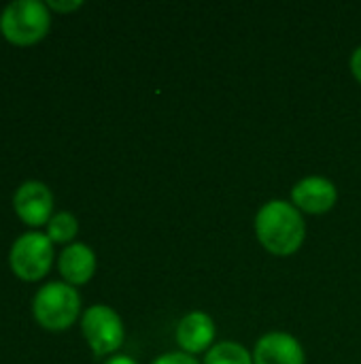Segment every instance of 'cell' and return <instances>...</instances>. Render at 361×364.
<instances>
[{
	"mask_svg": "<svg viewBox=\"0 0 361 364\" xmlns=\"http://www.w3.org/2000/svg\"><path fill=\"white\" fill-rule=\"evenodd\" d=\"M255 235L270 254L291 256L306 239V224L291 203L268 200L255 215Z\"/></svg>",
	"mask_w": 361,
	"mask_h": 364,
	"instance_id": "6da1fadb",
	"label": "cell"
},
{
	"mask_svg": "<svg viewBox=\"0 0 361 364\" xmlns=\"http://www.w3.org/2000/svg\"><path fill=\"white\" fill-rule=\"evenodd\" d=\"M32 316L36 324L51 333L68 331L81 314V294L66 282H47L32 299Z\"/></svg>",
	"mask_w": 361,
	"mask_h": 364,
	"instance_id": "7a4b0ae2",
	"label": "cell"
},
{
	"mask_svg": "<svg viewBox=\"0 0 361 364\" xmlns=\"http://www.w3.org/2000/svg\"><path fill=\"white\" fill-rule=\"evenodd\" d=\"M51 28V11L40 0H15L0 11V34L15 47L40 43Z\"/></svg>",
	"mask_w": 361,
	"mask_h": 364,
	"instance_id": "3957f363",
	"label": "cell"
},
{
	"mask_svg": "<svg viewBox=\"0 0 361 364\" xmlns=\"http://www.w3.org/2000/svg\"><path fill=\"white\" fill-rule=\"evenodd\" d=\"M53 243L40 230H28L19 235L9 250V267L13 275L26 284L45 279L53 267Z\"/></svg>",
	"mask_w": 361,
	"mask_h": 364,
	"instance_id": "277c9868",
	"label": "cell"
},
{
	"mask_svg": "<svg viewBox=\"0 0 361 364\" xmlns=\"http://www.w3.org/2000/svg\"><path fill=\"white\" fill-rule=\"evenodd\" d=\"M81 333L96 358L113 356L126 339L119 314L109 305H91L81 316Z\"/></svg>",
	"mask_w": 361,
	"mask_h": 364,
	"instance_id": "5b68a950",
	"label": "cell"
},
{
	"mask_svg": "<svg viewBox=\"0 0 361 364\" xmlns=\"http://www.w3.org/2000/svg\"><path fill=\"white\" fill-rule=\"evenodd\" d=\"M13 211L28 228L47 226L53 218V192L45 181L28 179L13 194Z\"/></svg>",
	"mask_w": 361,
	"mask_h": 364,
	"instance_id": "8992f818",
	"label": "cell"
},
{
	"mask_svg": "<svg viewBox=\"0 0 361 364\" xmlns=\"http://www.w3.org/2000/svg\"><path fill=\"white\" fill-rule=\"evenodd\" d=\"M338 200V190L336 186L319 175L304 177L291 188V203L298 211L311 213V215H321L328 213Z\"/></svg>",
	"mask_w": 361,
	"mask_h": 364,
	"instance_id": "52a82bcc",
	"label": "cell"
},
{
	"mask_svg": "<svg viewBox=\"0 0 361 364\" xmlns=\"http://www.w3.org/2000/svg\"><path fill=\"white\" fill-rule=\"evenodd\" d=\"M215 335H217V328H215V322L209 314L204 311H191L187 314L179 326H177V343L179 348L194 356V354H202V352H209L213 348V341H215Z\"/></svg>",
	"mask_w": 361,
	"mask_h": 364,
	"instance_id": "ba28073f",
	"label": "cell"
},
{
	"mask_svg": "<svg viewBox=\"0 0 361 364\" xmlns=\"http://www.w3.org/2000/svg\"><path fill=\"white\" fill-rule=\"evenodd\" d=\"M304 348L289 333H268L253 350V364H304Z\"/></svg>",
	"mask_w": 361,
	"mask_h": 364,
	"instance_id": "9c48e42d",
	"label": "cell"
},
{
	"mask_svg": "<svg viewBox=\"0 0 361 364\" xmlns=\"http://www.w3.org/2000/svg\"><path fill=\"white\" fill-rule=\"evenodd\" d=\"M98 260H96V252L85 245V243H70L62 250V254L57 256V271L62 275V282L70 284V286H85L94 273H96Z\"/></svg>",
	"mask_w": 361,
	"mask_h": 364,
	"instance_id": "30bf717a",
	"label": "cell"
},
{
	"mask_svg": "<svg viewBox=\"0 0 361 364\" xmlns=\"http://www.w3.org/2000/svg\"><path fill=\"white\" fill-rule=\"evenodd\" d=\"M45 235L53 245H70L79 235V220L70 211H57L45 226Z\"/></svg>",
	"mask_w": 361,
	"mask_h": 364,
	"instance_id": "8fae6325",
	"label": "cell"
},
{
	"mask_svg": "<svg viewBox=\"0 0 361 364\" xmlns=\"http://www.w3.org/2000/svg\"><path fill=\"white\" fill-rule=\"evenodd\" d=\"M204 364H253V354L236 341H221L206 352Z\"/></svg>",
	"mask_w": 361,
	"mask_h": 364,
	"instance_id": "7c38bea8",
	"label": "cell"
},
{
	"mask_svg": "<svg viewBox=\"0 0 361 364\" xmlns=\"http://www.w3.org/2000/svg\"><path fill=\"white\" fill-rule=\"evenodd\" d=\"M153 364H200L194 356L185 354V352H168V354H162L160 358H155Z\"/></svg>",
	"mask_w": 361,
	"mask_h": 364,
	"instance_id": "4fadbf2b",
	"label": "cell"
},
{
	"mask_svg": "<svg viewBox=\"0 0 361 364\" xmlns=\"http://www.w3.org/2000/svg\"><path fill=\"white\" fill-rule=\"evenodd\" d=\"M45 4H47L49 11H55V13H62V15L72 13V11H79L83 6L81 0H62V2L60 0H47Z\"/></svg>",
	"mask_w": 361,
	"mask_h": 364,
	"instance_id": "5bb4252c",
	"label": "cell"
},
{
	"mask_svg": "<svg viewBox=\"0 0 361 364\" xmlns=\"http://www.w3.org/2000/svg\"><path fill=\"white\" fill-rule=\"evenodd\" d=\"M351 73H353V77L361 83V45L353 51V55H351Z\"/></svg>",
	"mask_w": 361,
	"mask_h": 364,
	"instance_id": "9a60e30c",
	"label": "cell"
},
{
	"mask_svg": "<svg viewBox=\"0 0 361 364\" xmlns=\"http://www.w3.org/2000/svg\"><path fill=\"white\" fill-rule=\"evenodd\" d=\"M104 364H138L134 358H130V356H113V358H109Z\"/></svg>",
	"mask_w": 361,
	"mask_h": 364,
	"instance_id": "2e32d148",
	"label": "cell"
}]
</instances>
